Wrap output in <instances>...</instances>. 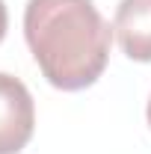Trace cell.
<instances>
[{"label":"cell","instance_id":"1","mask_svg":"<svg viewBox=\"0 0 151 154\" xmlns=\"http://www.w3.org/2000/svg\"><path fill=\"white\" fill-rule=\"evenodd\" d=\"M24 38L54 89L80 92L104 74L113 30L92 0H27Z\"/></svg>","mask_w":151,"mask_h":154},{"label":"cell","instance_id":"5","mask_svg":"<svg viewBox=\"0 0 151 154\" xmlns=\"http://www.w3.org/2000/svg\"><path fill=\"white\" fill-rule=\"evenodd\" d=\"M148 128H151V98H148Z\"/></svg>","mask_w":151,"mask_h":154},{"label":"cell","instance_id":"2","mask_svg":"<svg viewBox=\"0 0 151 154\" xmlns=\"http://www.w3.org/2000/svg\"><path fill=\"white\" fill-rule=\"evenodd\" d=\"M36 128V107L30 89L18 77L0 71V154H18L27 148Z\"/></svg>","mask_w":151,"mask_h":154},{"label":"cell","instance_id":"4","mask_svg":"<svg viewBox=\"0 0 151 154\" xmlns=\"http://www.w3.org/2000/svg\"><path fill=\"white\" fill-rule=\"evenodd\" d=\"M6 27H9V12H6V3L0 0V42L6 36Z\"/></svg>","mask_w":151,"mask_h":154},{"label":"cell","instance_id":"3","mask_svg":"<svg viewBox=\"0 0 151 154\" xmlns=\"http://www.w3.org/2000/svg\"><path fill=\"white\" fill-rule=\"evenodd\" d=\"M113 30L128 59L151 62V0H122Z\"/></svg>","mask_w":151,"mask_h":154}]
</instances>
